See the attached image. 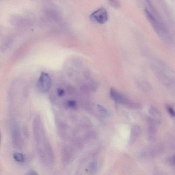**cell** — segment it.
<instances>
[{
	"instance_id": "cell-3",
	"label": "cell",
	"mask_w": 175,
	"mask_h": 175,
	"mask_svg": "<svg viewBox=\"0 0 175 175\" xmlns=\"http://www.w3.org/2000/svg\"><path fill=\"white\" fill-rule=\"evenodd\" d=\"M145 12L146 17L151 22L156 31L161 37H164L167 34V31L162 24H161L156 19L149 11L145 9Z\"/></svg>"
},
{
	"instance_id": "cell-11",
	"label": "cell",
	"mask_w": 175,
	"mask_h": 175,
	"mask_svg": "<svg viewBox=\"0 0 175 175\" xmlns=\"http://www.w3.org/2000/svg\"><path fill=\"white\" fill-rule=\"evenodd\" d=\"M97 165L95 162H92L90 163L89 165L90 170L91 172H95L96 170Z\"/></svg>"
},
{
	"instance_id": "cell-13",
	"label": "cell",
	"mask_w": 175,
	"mask_h": 175,
	"mask_svg": "<svg viewBox=\"0 0 175 175\" xmlns=\"http://www.w3.org/2000/svg\"><path fill=\"white\" fill-rule=\"evenodd\" d=\"M26 175H39L37 172L34 170H31L27 173Z\"/></svg>"
},
{
	"instance_id": "cell-7",
	"label": "cell",
	"mask_w": 175,
	"mask_h": 175,
	"mask_svg": "<svg viewBox=\"0 0 175 175\" xmlns=\"http://www.w3.org/2000/svg\"><path fill=\"white\" fill-rule=\"evenodd\" d=\"M140 132V128L138 126H135L132 127L130 137L129 143H130L131 144L134 142L139 135Z\"/></svg>"
},
{
	"instance_id": "cell-15",
	"label": "cell",
	"mask_w": 175,
	"mask_h": 175,
	"mask_svg": "<svg viewBox=\"0 0 175 175\" xmlns=\"http://www.w3.org/2000/svg\"><path fill=\"white\" fill-rule=\"evenodd\" d=\"M68 106L71 107H73L75 106L76 104L75 102L72 101H69L68 102Z\"/></svg>"
},
{
	"instance_id": "cell-5",
	"label": "cell",
	"mask_w": 175,
	"mask_h": 175,
	"mask_svg": "<svg viewBox=\"0 0 175 175\" xmlns=\"http://www.w3.org/2000/svg\"><path fill=\"white\" fill-rule=\"evenodd\" d=\"M44 149L48 162L50 164H53L55 159L54 152L51 146L47 141L44 143Z\"/></svg>"
},
{
	"instance_id": "cell-9",
	"label": "cell",
	"mask_w": 175,
	"mask_h": 175,
	"mask_svg": "<svg viewBox=\"0 0 175 175\" xmlns=\"http://www.w3.org/2000/svg\"><path fill=\"white\" fill-rule=\"evenodd\" d=\"M166 109L169 115L172 117H175V112L173 108L170 105H166Z\"/></svg>"
},
{
	"instance_id": "cell-12",
	"label": "cell",
	"mask_w": 175,
	"mask_h": 175,
	"mask_svg": "<svg viewBox=\"0 0 175 175\" xmlns=\"http://www.w3.org/2000/svg\"><path fill=\"white\" fill-rule=\"evenodd\" d=\"M98 109L99 110L103 113L106 114L107 113V110L105 109L104 107L101 106L100 105H98Z\"/></svg>"
},
{
	"instance_id": "cell-2",
	"label": "cell",
	"mask_w": 175,
	"mask_h": 175,
	"mask_svg": "<svg viewBox=\"0 0 175 175\" xmlns=\"http://www.w3.org/2000/svg\"><path fill=\"white\" fill-rule=\"evenodd\" d=\"M51 80L49 74L42 72L40 74L37 82V87L41 92L46 93L51 88Z\"/></svg>"
},
{
	"instance_id": "cell-10",
	"label": "cell",
	"mask_w": 175,
	"mask_h": 175,
	"mask_svg": "<svg viewBox=\"0 0 175 175\" xmlns=\"http://www.w3.org/2000/svg\"><path fill=\"white\" fill-rule=\"evenodd\" d=\"M109 2L110 5L114 8H119L121 4L118 1H110Z\"/></svg>"
},
{
	"instance_id": "cell-6",
	"label": "cell",
	"mask_w": 175,
	"mask_h": 175,
	"mask_svg": "<svg viewBox=\"0 0 175 175\" xmlns=\"http://www.w3.org/2000/svg\"><path fill=\"white\" fill-rule=\"evenodd\" d=\"M72 152L67 148L63 149L61 152L62 162L63 164H68L71 162L72 157Z\"/></svg>"
},
{
	"instance_id": "cell-16",
	"label": "cell",
	"mask_w": 175,
	"mask_h": 175,
	"mask_svg": "<svg viewBox=\"0 0 175 175\" xmlns=\"http://www.w3.org/2000/svg\"><path fill=\"white\" fill-rule=\"evenodd\" d=\"M173 161L174 163H175V156L173 158Z\"/></svg>"
},
{
	"instance_id": "cell-4",
	"label": "cell",
	"mask_w": 175,
	"mask_h": 175,
	"mask_svg": "<svg viewBox=\"0 0 175 175\" xmlns=\"http://www.w3.org/2000/svg\"><path fill=\"white\" fill-rule=\"evenodd\" d=\"M110 94L111 96L115 100L126 105L129 107L135 108L138 106V104L132 103V102H130L124 96L119 93L115 89L113 88L110 89Z\"/></svg>"
},
{
	"instance_id": "cell-1",
	"label": "cell",
	"mask_w": 175,
	"mask_h": 175,
	"mask_svg": "<svg viewBox=\"0 0 175 175\" xmlns=\"http://www.w3.org/2000/svg\"><path fill=\"white\" fill-rule=\"evenodd\" d=\"M90 19L96 23L104 24L107 21L109 15L106 9L103 7H102L91 13Z\"/></svg>"
},
{
	"instance_id": "cell-8",
	"label": "cell",
	"mask_w": 175,
	"mask_h": 175,
	"mask_svg": "<svg viewBox=\"0 0 175 175\" xmlns=\"http://www.w3.org/2000/svg\"><path fill=\"white\" fill-rule=\"evenodd\" d=\"M13 158L16 162L19 163L23 162L25 160L24 155L20 152H16L14 153Z\"/></svg>"
},
{
	"instance_id": "cell-14",
	"label": "cell",
	"mask_w": 175,
	"mask_h": 175,
	"mask_svg": "<svg viewBox=\"0 0 175 175\" xmlns=\"http://www.w3.org/2000/svg\"><path fill=\"white\" fill-rule=\"evenodd\" d=\"M65 91L62 89H59L57 90V93L58 95L60 96H62L64 94Z\"/></svg>"
}]
</instances>
